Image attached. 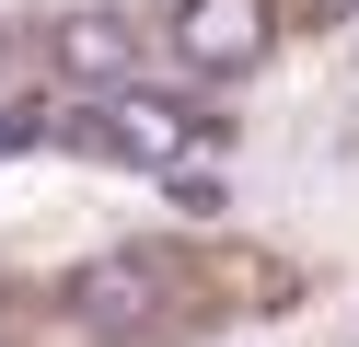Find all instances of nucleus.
<instances>
[{"mask_svg":"<svg viewBox=\"0 0 359 347\" xmlns=\"http://www.w3.org/2000/svg\"><path fill=\"white\" fill-rule=\"evenodd\" d=\"M70 139L81 151H104V162H128V174H197V162L220 151V116L209 104H186V93H151V81H116V93H93V104L70 116Z\"/></svg>","mask_w":359,"mask_h":347,"instance_id":"nucleus-1","label":"nucleus"},{"mask_svg":"<svg viewBox=\"0 0 359 347\" xmlns=\"http://www.w3.org/2000/svg\"><path fill=\"white\" fill-rule=\"evenodd\" d=\"M163 35H174V58H186L197 81H243V69L278 46V12H266V0H186Z\"/></svg>","mask_w":359,"mask_h":347,"instance_id":"nucleus-2","label":"nucleus"},{"mask_svg":"<svg viewBox=\"0 0 359 347\" xmlns=\"http://www.w3.org/2000/svg\"><path fill=\"white\" fill-rule=\"evenodd\" d=\"M70 301H81V324H151L174 301V254H93Z\"/></svg>","mask_w":359,"mask_h":347,"instance_id":"nucleus-3","label":"nucleus"},{"mask_svg":"<svg viewBox=\"0 0 359 347\" xmlns=\"http://www.w3.org/2000/svg\"><path fill=\"white\" fill-rule=\"evenodd\" d=\"M58 69L93 81V93H116L128 69H140V35H128L116 12H70V23H58Z\"/></svg>","mask_w":359,"mask_h":347,"instance_id":"nucleus-4","label":"nucleus"},{"mask_svg":"<svg viewBox=\"0 0 359 347\" xmlns=\"http://www.w3.org/2000/svg\"><path fill=\"white\" fill-rule=\"evenodd\" d=\"M35 128H47V104H0V151H24Z\"/></svg>","mask_w":359,"mask_h":347,"instance_id":"nucleus-5","label":"nucleus"}]
</instances>
